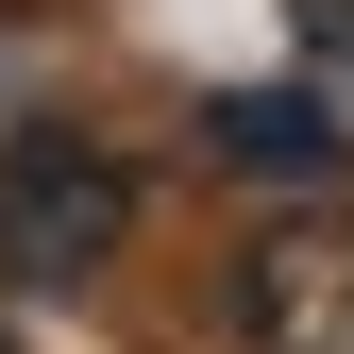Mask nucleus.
<instances>
[{
	"instance_id": "obj_1",
	"label": "nucleus",
	"mask_w": 354,
	"mask_h": 354,
	"mask_svg": "<svg viewBox=\"0 0 354 354\" xmlns=\"http://www.w3.org/2000/svg\"><path fill=\"white\" fill-rule=\"evenodd\" d=\"M118 219H136L118 152H84V136H17L0 152V270L17 287H84L118 253Z\"/></svg>"
},
{
	"instance_id": "obj_3",
	"label": "nucleus",
	"mask_w": 354,
	"mask_h": 354,
	"mask_svg": "<svg viewBox=\"0 0 354 354\" xmlns=\"http://www.w3.org/2000/svg\"><path fill=\"white\" fill-rule=\"evenodd\" d=\"M219 152H253V169H337V136L304 102H219Z\"/></svg>"
},
{
	"instance_id": "obj_2",
	"label": "nucleus",
	"mask_w": 354,
	"mask_h": 354,
	"mask_svg": "<svg viewBox=\"0 0 354 354\" xmlns=\"http://www.w3.org/2000/svg\"><path fill=\"white\" fill-rule=\"evenodd\" d=\"M236 354H354V219L287 203L236 253Z\"/></svg>"
}]
</instances>
